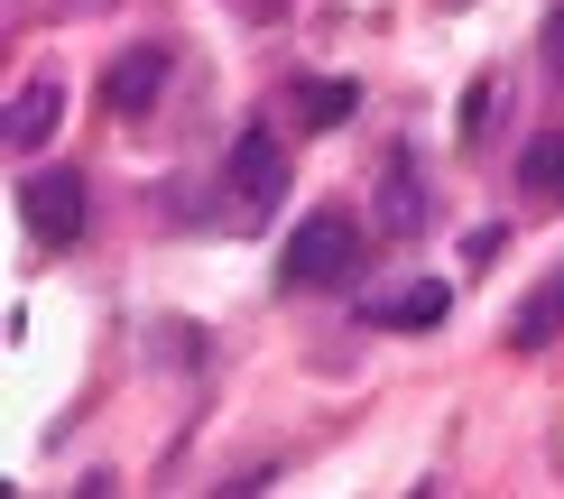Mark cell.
<instances>
[{
	"mask_svg": "<svg viewBox=\"0 0 564 499\" xmlns=\"http://www.w3.org/2000/svg\"><path fill=\"white\" fill-rule=\"evenodd\" d=\"M351 269H361V223L351 213H305L288 231V259H278L288 288H343Z\"/></svg>",
	"mask_w": 564,
	"mask_h": 499,
	"instance_id": "cell-1",
	"label": "cell"
},
{
	"mask_svg": "<svg viewBox=\"0 0 564 499\" xmlns=\"http://www.w3.org/2000/svg\"><path fill=\"white\" fill-rule=\"evenodd\" d=\"M19 223H29V241H46V250H75L84 241V176L37 166V176L19 185Z\"/></svg>",
	"mask_w": 564,
	"mask_h": 499,
	"instance_id": "cell-2",
	"label": "cell"
},
{
	"mask_svg": "<svg viewBox=\"0 0 564 499\" xmlns=\"http://www.w3.org/2000/svg\"><path fill=\"white\" fill-rule=\"evenodd\" d=\"M167 37H139V46H121V56L102 65V111H121V121H139V111L167 93Z\"/></svg>",
	"mask_w": 564,
	"mask_h": 499,
	"instance_id": "cell-3",
	"label": "cell"
},
{
	"mask_svg": "<svg viewBox=\"0 0 564 499\" xmlns=\"http://www.w3.org/2000/svg\"><path fill=\"white\" fill-rule=\"evenodd\" d=\"M231 195H241L250 223H269V213H278V195H288V158H278L269 130H241V139H231Z\"/></svg>",
	"mask_w": 564,
	"mask_h": 499,
	"instance_id": "cell-4",
	"label": "cell"
},
{
	"mask_svg": "<svg viewBox=\"0 0 564 499\" xmlns=\"http://www.w3.org/2000/svg\"><path fill=\"white\" fill-rule=\"evenodd\" d=\"M0 130H10V149H19V158L46 149V139H56V84H46V75H37V84H19V93H10V121H0Z\"/></svg>",
	"mask_w": 564,
	"mask_h": 499,
	"instance_id": "cell-5",
	"label": "cell"
},
{
	"mask_svg": "<svg viewBox=\"0 0 564 499\" xmlns=\"http://www.w3.org/2000/svg\"><path fill=\"white\" fill-rule=\"evenodd\" d=\"M380 223H389V231H416V223H426V185H416V158H408V149L380 166Z\"/></svg>",
	"mask_w": 564,
	"mask_h": 499,
	"instance_id": "cell-6",
	"label": "cell"
},
{
	"mask_svg": "<svg viewBox=\"0 0 564 499\" xmlns=\"http://www.w3.org/2000/svg\"><path fill=\"white\" fill-rule=\"evenodd\" d=\"M555 333H564V269H555L546 288H536V296L519 305V315H509V343H519V351H546Z\"/></svg>",
	"mask_w": 564,
	"mask_h": 499,
	"instance_id": "cell-7",
	"label": "cell"
},
{
	"mask_svg": "<svg viewBox=\"0 0 564 499\" xmlns=\"http://www.w3.org/2000/svg\"><path fill=\"white\" fill-rule=\"evenodd\" d=\"M519 195L528 204H564V130H546V139L519 149Z\"/></svg>",
	"mask_w": 564,
	"mask_h": 499,
	"instance_id": "cell-8",
	"label": "cell"
},
{
	"mask_svg": "<svg viewBox=\"0 0 564 499\" xmlns=\"http://www.w3.org/2000/svg\"><path fill=\"white\" fill-rule=\"evenodd\" d=\"M351 102H361V84H351V75H334V84H296L305 130H343V121H351Z\"/></svg>",
	"mask_w": 564,
	"mask_h": 499,
	"instance_id": "cell-9",
	"label": "cell"
},
{
	"mask_svg": "<svg viewBox=\"0 0 564 499\" xmlns=\"http://www.w3.org/2000/svg\"><path fill=\"white\" fill-rule=\"evenodd\" d=\"M444 305H454V296H444V278H416V288H398L380 305V324H444Z\"/></svg>",
	"mask_w": 564,
	"mask_h": 499,
	"instance_id": "cell-10",
	"label": "cell"
},
{
	"mask_svg": "<svg viewBox=\"0 0 564 499\" xmlns=\"http://www.w3.org/2000/svg\"><path fill=\"white\" fill-rule=\"evenodd\" d=\"M454 130H463V139H481V130H490V84H473V93H463V111H454Z\"/></svg>",
	"mask_w": 564,
	"mask_h": 499,
	"instance_id": "cell-11",
	"label": "cell"
},
{
	"mask_svg": "<svg viewBox=\"0 0 564 499\" xmlns=\"http://www.w3.org/2000/svg\"><path fill=\"white\" fill-rule=\"evenodd\" d=\"M500 241H509V231H500V223H481L473 241H463V259H473V269H481V259H500Z\"/></svg>",
	"mask_w": 564,
	"mask_h": 499,
	"instance_id": "cell-12",
	"label": "cell"
},
{
	"mask_svg": "<svg viewBox=\"0 0 564 499\" xmlns=\"http://www.w3.org/2000/svg\"><path fill=\"white\" fill-rule=\"evenodd\" d=\"M546 65H555V75H564V10L546 19Z\"/></svg>",
	"mask_w": 564,
	"mask_h": 499,
	"instance_id": "cell-13",
	"label": "cell"
}]
</instances>
